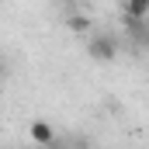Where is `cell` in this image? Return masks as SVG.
Returning a JSON list of instances; mask_svg holds the SVG:
<instances>
[{
    "mask_svg": "<svg viewBox=\"0 0 149 149\" xmlns=\"http://www.w3.org/2000/svg\"><path fill=\"white\" fill-rule=\"evenodd\" d=\"M87 52H90V59H97V63H111L114 56H118V38L111 31H97V35L87 42Z\"/></svg>",
    "mask_w": 149,
    "mask_h": 149,
    "instance_id": "1",
    "label": "cell"
},
{
    "mask_svg": "<svg viewBox=\"0 0 149 149\" xmlns=\"http://www.w3.org/2000/svg\"><path fill=\"white\" fill-rule=\"evenodd\" d=\"M28 139L38 142V146H56V128H52L49 121H42V118H38V121L28 125Z\"/></svg>",
    "mask_w": 149,
    "mask_h": 149,
    "instance_id": "2",
    "label": "cell"
},
{
    "mask_svg": "<svg viewBox=\"0 0 149 149\" xmlns=\"http://www.w3.org/2000/svg\"><path fill=\"white\" fill-rule=\"evenodd\" d=\"M125 31L135 49H149V24L146 21H125Z\"/></svg>",
    "mask_w": 149,
    "mask_h": 149,
    "instance_id": "3",
    "label": "cell"
},
{
    "mask_svg": "<svg viewBox=\"0 0 149 149\" xmlns=\"http://www.w3.org/2000/svg\"><path fill=\"white\" fill-rule=\"evenodd\" d=\"M121 14H125V21H146L149 17V0H128L121 7Z\"/></svg>",
    "mask_w": 149,
    "mask_h": 149,
    "instance_id": "4",
    "label": "cell"
},
{
    "mask_svg": "<svg viewBox=\"0 0 149 149\" xmlns=\"http://www.w3.org/2000/svg\"><path fill=\"white\" fill-rule=\"evenodd\" d=\"M70 24H73V31H87V17H73Z\"/></svg>",
    "mask_w": 149,
    "mask_h": 149,
    "instance_id": "5",
    "label": "cell"
},
{
    "mask_svg": "<svg viewBox=\"0 0 149 149\" xmlns=\"http://www.w3.org/2000/svg\"><path fill=\"white\" fill-rule=\"evenodd\" d=\"M52 149H66V146H59V142H56V146H52Z\"/></svg>",
    "mask_w": 149,
    "mask_h": 149,
    "instance_id": "6",
    "label": "cell"
}]
</instances>
